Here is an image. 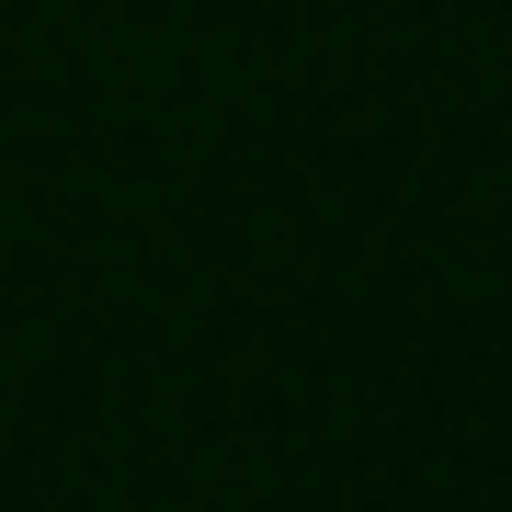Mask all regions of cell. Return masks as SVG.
<instances>
[]
</instances>
